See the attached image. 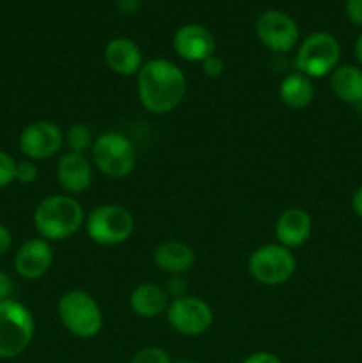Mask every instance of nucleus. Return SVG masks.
<instances>
[{
    "mask_svg": "<svg viewBox=\"0 0 362 363\" xmlns=\"http://www.w3.org/2000/svg\"><path fill=\"white\" fill-rule=\"evenodd\" d=\"M57 181L67 195L84 194L92 183V167L85 155L66 151L57 162Z\"/></svg>",
    "mask_w": 362,
    "mask_h": 363,
    "instance_id": "14",
    "label": "nucleus"
},
{
    "mask_svg": "<svg viewBox=\"0 0 362 363\" xmlns=\"http://www.w3.org/2000/svg\"><path fill=\"white\" fill-rule=\"evenodd\" d=\"M341 45L329 32H312L300 43L295 64L302 74L312 78L330 77L339 66Z\"/></svg>",
    "mask_w": 362,
    "mask_h": 363,
    "instance_id": "6",
    "label": "nucleus"
},
{
    "mask_svg": "<svg viewBox=\"0 0 362 363\" xmlns=\"http://www.w3.org/2000/svg\"><path fill=\"white\" fill-rule=\"evenodd\" d=\"M167 321L181 335L195 337L208 332L213 325V311L202 298H174L167 307Z\"/></svg>",
    "mask_w": 362,
    "mask_h": 363,
    "instance_id": "10",
    "label": "nucleus"
},
{
    "mask_svg": "<svg viewBox=\"0 0 362 363\" xmlns=\"http://www.w3.org/2000/svg\"><path fill=\"white\" fill-rule=\"evenodd\" d=\"M130 363H172L170 362L169 353L162 347H156V346H148V347H142L141 351L131 357Z\"/></svg>",
    "mask_w": 362,
    "mask_h": 363,
    "instance_id": "22",
    "label": "nucleus"
},
{
    "mask_svg": "<svg viewBox=\"0 0 362 363\" xmlns=\"http://www.w3.org/2000/svg\"><path fill=\"white\" fill-rule=\"evenodd\" d=\"M89 240L102 247H116L131 238L135 218L119 204H103L92 209L84 222Z\"/></svg>",
    "mask_w": 362,
    "mask_h": 363,
    "instance_id": "4",
    "label": "nucleus"
},
{
    "mask_svg": "<svg viewBox=\"0 0 362 363\" xmlns=\"http://www.w3.org/2000/svg\"><path fill=\"white\" fill-rule=\"evenodd\" d=\"M141 105L155 116H163L181 105L187 94V77L177 64L167 59H151L137 73Z\"/></svg>",
    "mask_w": 362,
    "mask_h": 363,
    "instance_id": "1",
    "label": "nucleus"
},
{
    "mask_svg": "<svg viewBox=\"0 0 362 363\" xmlns=\"http://www.w3.org/2000/svg\"><path fill=\"white\" fill-rule=\"evenodd\" d=\"M16 160L0 149V188L9 186L13 181H16Z\"/></svg>",
    "mask_w": 362,
    "mask_h": 363,
    "instance_id": "23",
    "label": "nucleus"
},
{
    "mask_svg": "<svg viewBox=\"0 0 362 363\" xmlns=\"http://www.w3.org/2000/svg\"><path fill=\"white\" fill-rule=\"evenodd\" d=\"M84 222V208L67 194L45 197L34 211L35 230L46 241H64L75 236Z\"/></svg>",
    "mask_w": 362,
    "mask_h": 363,
    "instance_id": "2",
    "label": "nucleus"
},
{
    "mask_svg": "<svg viewBox=\"0 0 362 363\" xmlns=\"http://www.w3.org/2000/svg\"><path fill=\"white\" fill-rule=\"evenodd\" d=\"M165 291L169 293V296H172V300L174 298L187 296V284H185L183 279H180V275H174Z\"/></svg>",
    "mask_w": 362,
    "mask_h": 363,
    "instance_id": "28",
    "label": "nucleus"
},
{
    "mask_svg": "<svg viewBox=\"0 0 362 363\" xmlns=\"http://www.w3.org/2000/svg\"><path fill=\"white\" fill-rule=\"evenodd\" d=\"M297 269V259L290 248L279 243L263 245L248 257V273L263 286L286 284Z\"/></svg>",
    "mask_w": 362,
    "mask_h": 363,
    "instance_id": "8",
    "label": "nucleus"
},
{
    "mask_svg": "<svg viewBox=\"0 0 362 363\" xmlns=\"http://www.w3.org/2000/svg\"><path fill=\"white\" fill-rule=\"evenodd\" d=\"M344 14H346L350 23L362 27V0H346L344 2Z\"/></svg>",
    "mask_w": 362,
    "mask_h": 363,
    "instance_id": "26",
    "label": "nucleus"
},
{
    "mask_svg": "<svg viewBox=\"0 0 362 363\" xmlns=\"http://www.w3.org/2000/svg\"><path fill=\"white\" fill-rule=\"evenodd\" d=\"M38 179V167L34 162H20L16 165V181L21 184H31Z\"/></svg>",
    "mask_w": 362,
    "mask_h": 363,
    "instance_id": "25",
    "label": "nucleus"
},
{
    "mask_svg": "<svg viewBox=\"0 0 362 363\" xmlns=\"http://www.w3.org/2000/svg\"><path fill=\"white\" fill-rule=\"evenodd\" d=\"M34 337V318L23 303L7 300L0 303V358H16Z\"/></svg>",
    "mask_w": 362,
    "mask_h": 363,
    "instance_id": "7",
    "label": "nucleus"
},
{
    "mask_svg": "<svg viewBox=\"0 0 362 363\" xmlns=\"http://www.w3.org/2000/svg\"><path fill=\"white\" fill-rule=\"evenodd\" d=\"M13 291H14V286H13V280H11V277L7 275V273L0 272V303H2V301L11 300V296H13Z\"/></svg>",
    "mask_w": 362,
    "mask_h": 363,
    "instance_id": "29",
    "label": "nucleus"
},
{
    "mask_svg": "<svg viewBox=\"0 0 362 363\" xmlns=\"http://www.w3.org/2000/svg\"><path fill=\"white\" fill-rule=\"evenodd\" d=\"M169 303V293L163 287L151 282L141 284L130 294V307L138 318H156V315L167 312Z\"/></svg>",
    "mask_w": 362,
    "mask_h": 363,
    "instance_id": "18",
    "label": "nucleus"
},
{
    "mask_svg": "<svg viewBox=\"0 0 362 363\" xmlns=\"http://www.w3.org/2000/svg\"><path fill=\"white\" fill-rule=\"evenodd\" d=\"M52 264L53 250L50 247V241L43 238H32L25 241L14 255V269L21 279L27 280L41 279L48 273Z\"/></svg>",
    "mask_w": 362,
    "mask_h": 363,
    "instance_id": "13",
    "label": "nucleus"
},
{
    "mask_svg": "<svg viewBox=\"0 0 362 363\" xmlns=\"http://www.w3.org/2000/svg\"><path fill=\"white\" fill-rule=\"evenodd\" d=\"M21 155L31 162H41L55 156L64 145V133L52 121H35L21 130L18 138Z\"/></svg>",
    "mask_w": 362,
    "mask_h": 363,
    "instance_id": "11",
    "label": "nucleus"
},
{
    "mask_svg": "<svg viewBox=\"0 0 362 363\" xmlns=\"http://www.w3.org/2000/svg\"><path fill=\"white\" fill-rule=\"evenodd\" d=\"M351 208H353L355 215L362 218V184L353 191V197H351Z\"/></svg>",
    "mask_w": 362,
    "mask_h": 363,
    "instance_id": "32",
    "label": "nucleus"
},
{
    "mask_svg": "<svg viewBox=\"0 0 362 363\" xmlns=\"http://www.w3.org/2000/svg\"><path fill=\"white\" fill-rule=\"evenodd\" d=\"M201 66H202V73L209 78H219L220 74L224 73V69H226V64H224L222 57L215 55V53L209 55L208 59L202 60Z\"/></svg>",
    "mask_w": 362,
    "mask_h": 363,
    "instance_id": "24",
    "label": "nucleus"
},
{
    "mask_svg": "<svg viewBox=\"0 0 362 363\" xmlns=\"http://www.w3.org/2000/svg\"><path fill=\"white\" fill-rule=\"evenodd\" d=\"M57 311L64 328L78 339H92L103 326V312L98 301L82 289L64 293Z\"/></svg>",
    "mask_w": 362,
    "mask_h": 363,
    "instance_id": "3",
    "label": "nucleus"
},
{
    "mask_svg": "<svg viewBox=\"0 0 362 363\" xmlns=\"http://www.w3.org/2000/svg\"><path fill=\"white\" fill-rule=\"evenodd\" d=\"M103 59H105L106 67L112 73L121 74V77L137 74L141 67L144 66L141 48L130 38H116L106 43Z\"/></svg>",
    "mask_w": 362,
    "mask_h": 363,
    "instance_id": "16",
    "label": "nucleus"
},
{
    "mask_svg": "<svg viewBox=\"0 0 362 363\" xmlns=\"http://www.w3.org/2000/svg\"><path fill=\"white\" fill-rule=\"evenodd\" d=\"M256 35L265 48L275 53L291 52L298 45V23L287 13L266 9L256 20Z\"/></svg>",
    "mask_w": 362,
    "mask_h": 363,
    "instance_id": "9",
    "label": "nucleus"
},
{
    "mask_svg": "<svg viewBox=\"0 0 362 363\" xmlns=\"http://www.w3.org/2000/svg\"><path fill=\"white\" fill-rule=\"evenodd\" d=\"M96 169L106 177L121 179L133 172L137 165V151L126 135L119 131H105L91 147Z\"/></svg>",
    "mask_w": 362,
    "mask_h": 363,
    "instance_id": "5",
    "label": "nucleus"
},
{
    "mask_svg": "<svg viewBox=\"0 0 362 363\" xmlns=\"http://www.w3.org/2000/svg\"><path fill=\"white\" fill-rule=\"evenodd\" d=\"M330 89L334 94L350 105H362V67L344 64L330 73Z\"/></svg>",
    "mask_w": 362,
    "mask_h": 363,
    "instance_id": "19",
    "label": "nucleus"
},
{
    "mask_svg": "<svg viewBox=\"0 0 362 363\" xmlns=\"http://www.w3.org/2000/svg\"><path fill=\"white\" fill-rule=\"evenodd\" d=\"M64 144L67 145V151L85 155V151H89L92 144H94L91 128L84 123H77L70 126L66 133H64Z\"/></svg>",
    "mask_w": 362,
    "mask_h": 363,
    "instance_id": "21",
    "label": "nucleus"
},
{
    "mask_svg": "<svg viewBox=\"0 0 362 363\" xmlns=\"http://www.w3.org/2000/svg\"><path fill=\"white\" fill-rule=\"evenodd\" d=\"M312 233V220L302 208H287L275 222L277 243L286 248H298L307 243Z\"/></svg>",
    "mask_w": 362,
    "mask_h": 363,
    "instance_id": "15",
    "label": "nucleus"
},
{
    "mask_svg": "<svg viewBox=\"0 0 362 363\" xmlns=\"http://www.w3.org/2000/svg\"><path fill=\"white\" fill-rule=\"evenodd\" d=\"M355 57H357L358 64L362 66V34L358 35L357 41H355Z\"/></svg>",
    "mask_w": 362,
    "mask_h": 363,
    "instance_id": "33",
    "label": "nucleus"
},
{
    "mask_svg": "<svg viewBox=\"0 0 362 363\" xmlns=\"http://www.w3.org/2000/svg\"><path fill=\"white\" fill-rule=\"evenodd\" d=\"M142 0H117V11L121 14H135L141 11Z\"/></svg>",
    "mask_w": 362,
    "mask_h": 363,
    "instance_id": "30",
    "label": "nucleus"
},
{
    "mask_svg": "<svg viewBox=\"0 0 362 363\" xmlns=\"http://www.w3.org/2000/svg\"><path fill=\"white\" fill-rule=\"evenodd\" d=\"M11 243H13V236H11L9 229L0 223V255H4L7 250H9Z\"/></svg>",
    "mask_w": 362,
    "mask_h": 363,
    "instance_id": "31",
    "label": "nucleus"
},
{
    "mask_svg": "<svg viewBox=\"0 0 362 363\" xmlns=\"http://www.w3.org/2000/svg\"><path fill=\"white\" fill-rule=\"evenodd\" d=\"M241 363H283L277 354L268 353V351H258V353L248 354Z\"/></svg>",
    "mask_w": 362,
    "mask_h": 363,
    "instance_id": "27",
    "label": "nucleus"
},
{
    "mask_svg": "<svg viewBox=\"0 0 362 363\" xmlns=\"http://www.w3.org/2000/svg\"><path fill=\"white\" fill-rule=\"evenodd\" d=\"M174 52L187 62H202L215 53L216 43L212 32L199 23L181 25L172 38Z\"/></svg>",
    "mask_w": 362,
    "mask_h": 363,
    "instance_id": "12",
    "label": "nucleus"
},
{
    "mask_svg": "<svg viewBox=\"0 0 362 363\" xmlns=\"http://www.w3.org/2000/svg\"><path fill=\"white\" fill-rule=\"evenodd\" d=\"M174 363H197V362L190 360V358H181V360H177V362H174Z\"/></svg>",
    "mask_w": 362,
    "mask_h": 363,
    "instance_id": "34",
    "label": "nucleus"
},
{
    "mask_svg": "<svg viewBox=\"0 0 362 363\" xmlns=\"http://www.w3.org/2000/svg\"><path fill=\"white\" fill-rule=\"evenodd\" d=\"M156 268L169 275H183L194 266L195 252L183 241H163L153 252Z\"/></svg>",
    "mask_w": 362,
    "mask_h": 363,
    "instance_id": "17",
    "label": "nucleus"
},
{
    "mask_svg": "<svg viewBox=\"0 0 362 363\" xmlns=\"http://www.w3.org/2000/svg\"><path fill=\"white\" fill-rule=\"evenodd\" d=\"M279 98L284 106L291 110H302L314 99V85L312 80L300 71L291 73L280 82L279 85Z\"/></svg>",
    "mask_w": 362,
    "mask_h": 363,
    "instance_id": "20",
    "label": "nucleus"
}]
</instances>
